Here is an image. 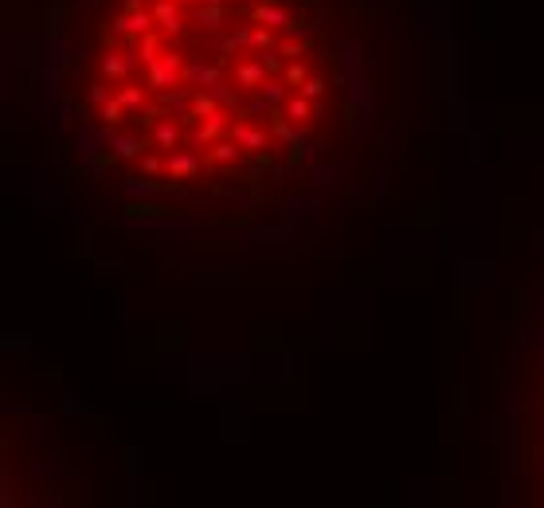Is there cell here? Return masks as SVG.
<instances>
[{"label": "cell", "mask_w": 544, "mask_h": 508, "mask_svg": "<svg viewBox=\"0 0 544 508\" xmlns=\"http://www.w3.org/2000/svg\"><path fill=\"white\" fill-rule=\"evenodd\" d=\"M55 94L86 176L161 211L263 215L361 121L345 0H79Z\"/></svg>", "instance_id": "obj_1"}, {"label": "cell", "mask_w": 544, "mask_h": 508, "mask_svg": "<svg viewBox=\"0 0 544 508\" xmlns=\"http://www.w3.org/2000/svg\"><path fill=\"white\" fill-rule=\"evenodd\" d=\"M513 465L521 473V489L532 500H544V344L525 363V383L517 391L513 414Z\"/></svg>", "instance_id": "obj_2"}]
</instances>
